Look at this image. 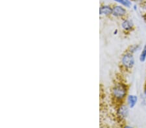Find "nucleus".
Returning <instances> with one entry per match:
<instances>
[{"mask_svg":"<svg viewBox=\"0 0 146 128\" xmlns=\"http://www.w3.org/2000/svg\"><path fill=\"white\" fill-rule=\"evenodd\" d=\"M122 64L127 68H132L135 64V59L131 54L127 53L122 58Z\"/></svg>","mask_w":146,"mask_h":128,"instance_id":"f03ea898","label":"nucleus"},{"mask_svg":"<svg viewBox=\"0 0 146 128\" xmlns=\"http://www.w3.org/2000/svg\"><path fill=\"white\" fill-rule=\"evenodd\" d=\"M127 100H128V104L129 105V106H130V108H133L135 107L136 102H137L138 98L136 96H135V95H130V96H129L128 97Z\"/></svg>","mask_w":146,"mask_h":128,"instance_id":"423d86ee","label":"nucleus"},{"mask_svg":"<svg viewBox=\"0 0 146 128\" xmlns=\"http://www.w3.org/2000/svg\"><path fill=\"white\" fill-rule=\"evenodd\" d=\"M138 48H139V46H138V45H134V46H133L131 48V53L135 52V51H136L138 49Z\"/></svg>","mask_w":146,"mask_h":128,"instance_id":"9d476101","label":"nucleus"},{"mask_svg":"<svg viewBox=\"0 0 146 128\" xmlns=\"http://www.w3.org/2000/svg\"><path fill=\"white\" fill-rule=\"evenodd\" d=\"M112 13V9L108 5L101 7L100 9V14L101 15H109Z\"/></svg>","mask_w":146,"mask_h":128,"instance_id":"20e7f679","label":"nucleus"},{"mask_svg":"<svg viewBox=\"0 0 146 128\" xmlns=\"http://www.w3.org/2000/svg\"><path fill=\"white\" fill-rule=\"evenodd\" d=\"M144 94H145V96L146 97V87H145V91H144Z\"/></svg>","mask_w":146,"mask_h":128,"instance_id":"9b49d317","label":"nucleus"},{"mask_svg":"<svg viewBox=\"0 0 146 128\" xmlns=\"http://www.w3.org/2000/svg\"><path fill=\"white\" fill-rule=\"evenodd\" d=\"M121 26L123 27V29L126 30V31H129V30H131L132 28H133V24L130 20H125L124 22L122 23Z\"/></svg>","mask_w":146,"mask_h":128,"instance_id":"0eeeda50","label":"nucleus"},{"mask_svg":"<svg viewBox=\"0 0 146 128\" xmlns=\"http://www.w3.org/2000/svg\"><path fill=\"white\" fill-rule=\"evenodd\" d=\"M146 59V45L144 46L142 52L141 53L140 56V60L141 62H144Z\"/></svg>","mask_w":146,"mask_h":128,"instance_id":"1a4fd4ad","label":"nucleus"},{"mask_svg":"<svg viewBox=\"0 0 146 128\" xmlns=\"http://www.w3.org/2000/svg\"><path fill=\"white\" fill-rule=\"evenodd\" d=\"M144 19H145V20L146 21V14L144 16Z\"/></svg>","mask_w":146,"mask_h":128,"instance_id":"f8f14e48","label":"nucleus"},{"mask_svg":"<svg viewBox=\"0 0 146 128\" xmlns=\"http://www.w3.org/2000/svg\"><path fill=\"white\" fill-rule=\"evenodd\" d=\"M114 1L121 4L122 5L126 7L129 8L131 6V2L130 1V0H114Z\"/></svg>","mask_w":146,"mask_h":128,"instance_id":"6e6552de","label":"nucleus"},{"mask_svg":"<svg viewBox=\"0 0 146 128\" xmlns=\"http://www.w3.org/2000/svg\"><path fill=\"white\" fill-rule=\"evenodd\" d=\"M113 95L117 99H122L125 96L127 89L126 87L123 85H117L115 86L113 89Z\"/></svg>","mask_w":146,"mask_h":128,"instance_id":"f257e3e1","label":"nucleus"},{"mask_svg":"<svg viewBox=\"0 0 146 128\" xmlns=\"http://www.w3.org/2000/svg\"><path fill=\"white\" fill-rule=\"evenodd\" d=\"M119 116L121 118H126L129 115V109L126 106H121L117 111Z\"/></svg>","mask_w":146,"mask_h":128,"instance_id":"39448f33","label":"nucleus"},{"mask_svg":"<svg viewBox=\"0 0 146 128\" xmlns=\"http://www.w3.org/2000/svg\"><path fill=\"white\" fill-rule=\"evenodd\" d=\"M126 11L123 7L121 6H116L114 9H112V14L114 16H122L125 14Z\"/></svg>","mask_w":146,"mask_h":128,"instance_id":"7ed1b4c3","label":"nucleus"}]
</instances>
